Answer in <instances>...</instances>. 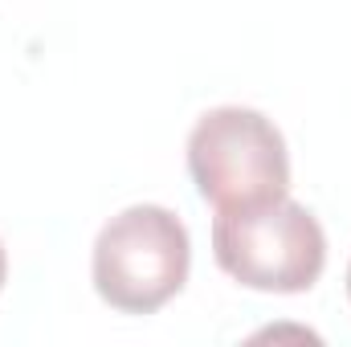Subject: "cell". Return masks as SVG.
<instances>
[{"label": "cell", "mask_w": 351, "mask_h": 347, "mask_svg": "<svg viewBox=\"0 0 351 347\" xmlns=\"http://www.w3.org/2000/svg\"><path fill=\"white\" fill-rule=\"evenodd\" d=\"M213 258L245 290L302 294L327 270V233L306 204L278 196L250 208H221L213 221Z\"/></svg>", "instance_id": "cell-1"}, {"label": "cell", "mask_w": 351, "mask_h": 347, "mask_svg": "<svg viewBox=\"0 0 351 347\" xmlns=\"http://www.w3.org/2000/svg\"><path fill=\"white\" fill-rule=\"evenodd\" d=\"M192 241L184 221L164 204H131L114 213L90 254V278L106 307L123 315H156L184 290Z\"/></svg>", "instance_id": "cell-2"}, {"label": "cell", "mask_w": 351, "mask_h": 347, "mask_svg": "<svg viewBox=\"0 0 351 347\" xmlns=\"http://www.w3.org/2000/svg\"><path fill=\"white\" fill-rule=\"evenodd\" d=\"M188 176L221 208H250L290 196V152L274 119L254 106L204 110L188 135Z\"/></svg>", "instance_id": "cell-3"}, {"label": "cell", "mask_w": 351, "mask_h": 347, "mask_svg": "<svg viewBox=\"0 0 351 347\" xmlns=\"http://www.w3.org/2000/svg\"><path fill=\"white\" fill-rule=\"evenodd\" d=\"M4 278H8V254H4V246H0V290H4Z\"/></svg>", "instance_id": "cell-4"}, {"label": "cell", "mask_w": 351, "mask_h": 347, "mask_svg": "<svg viewBox=\"0 0 351 347\" xmlns=\"http://www.w3.org/2000/svg\"><path fill=\"white\" fill-rule=\"evenodd\" d=\"M348 298H351V265H348Z\"/></svg>", "instance_id": "cell-5"}]
</instances>
